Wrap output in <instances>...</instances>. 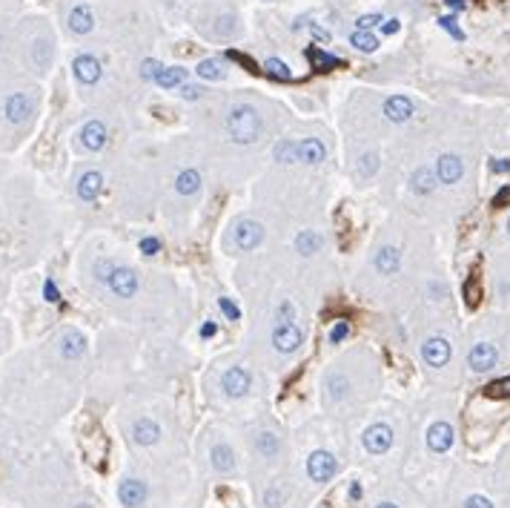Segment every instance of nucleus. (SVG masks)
Here are the masks:
<instances>
[{"mask_svg": "<svg viewBox=\"0 0 510 508\" xmlns=\"http://www.w3.org/2000/svg\"><path fill=\"white\" fill-rule=\"evenodd\" d=\"M307 61L313 69H321V72H330V69H338L342 66V58H335L330 52H324L321 47H310L307 49Z\"/></svg>", "mask_w": 510, "mask_h": 508, "instance_id": "obj_25", "label": "nucleus"}, {"mask_svg": "<svg viewBox=\"0 0 510 508\" xmlns=\"http://www.w3.org/2000/svg\"><path fill=\"white\" fill-rule=\"evenodd\" d=\"M281 497H284V494H281L278 488H270V491H267V505L275 508V502H281Z\"/></svg>", "mask_w": 510, "mask_h": 508, "instance_id": "obj_52", "label": "nucleus"}, {"mask_svg": "<svg viewBox=\"0 0 510 508\" xmlns=\"http://www.w3.org/2000/svg\"><path fill=\"white\" fill-rule=\"evenodd\" d=\"M301 327L295 325V322H281V325H275V330H273V348L275 351H281V353H295L299 351V345H301Z\"/></svg>", "mask_w": 510, "mask_h": 508, "instance_id": "obj_8", "label": "nucleus"}, {"mask_svg": "<svg viewBox=\"0 0 510 508\" xmlns=\"http://www.w3.org/2000/svg\"><path fill=\"white\" fill-rule=\"evenodd\" d=\"M381 20H385V18H381L378 12H373V15H361V18H359V29H373V26H375V23H381Z\"/></svg>", "mask_w": 510, "mask_h": 508, "instance_id": "obj_47", "label": "nucleus"}, {"mask_svg": "<svg viewBox=\"0 0 510 508\" xmlns=\"http://www.w3.org/2000/svg\"><path fill=\"white\" fill-rule=\"evenodd\" d=\"M37 112V98L26 90H15L4 98V121L9 126H26Z\"/></svg>", "mask_w": 510, "mask_h": 508, "instance_id": "obj_3", "label": "nucleus"}, {"mask_svg": "<svg viewBox=\"0 0 510 508\" xmlns=\"http://www.w3.org/2000/svg\"><path fill=\"white\" fill-rule=\"evenodd\" d=\"M324 385H327V391H330V399H344L347 391H350V382H347L342 373H330Z\"/></svg>", "mask_w": 510, "mask_h": 508, "instance_id": "obj_34", "label": "nucleus"}, {"mask_svg": "<svg viewBox=\"0 0 510 508\" xmlns=\"http://www.w3.org/2000/svg\"><path fill=\"white\" fill-rule=\"evenodd\" d=\"M66 29L72 32V35H92V29H95V15H92V9H89V4H75L72 9H69V15H66Z\"/></svg>", "mask_w": 510, "mask_h": 508, "instance_id": "obj_12", "label": "nucleus"}, {"mask_svg": "<svg viewBox=\"0 0 510 508\" xmlns=\"http://www.w3.org/2000/svg\"><path fill=\"white\" fill-rule=\"evenodd\" d=\"M264 72L273 78V80H292V72H290V66L284 64V61H278V58H270L267 64H264Z\"/></svg>", "mask_w": 510, "mask_h": 508, "instance_id": "obj_35", "label": "nucleus"}, {"mask_svg": "<svg viewBox=\"0 0 510 508\" xmlns=\"http://www.w3.org/2000/svg\"><path fill=\"white\" fill-rule=\"evenodd\" d=\"M273 155H275V161H281V164L301 161V158H299V144H295V141H278L275 150H273Z\"/></svg>", "mask_w": 510, "mask_h": 508, "instance_id": "obj_33", "label": "nucleus"}, {"mask_svg": "<svg viewBox=\"0 0 510 508\" xmlns=\"http://www.w3.org/2000/svg\"><path fill=\"white\" fill-rule=\"evenodd\" d=\"M450 9H464V0H444Z\"/></svg>", "mask_w": 510, "mask_h": 508, "instance_id": "obj_55", "label": "nucleus"}, {"mask_svg": "<svg viewBox=\"0 0 510 508\" xmlns=\"http://www.w3.org/2000/svg\"><path fill=\"white\" fill-rule=\"evenodd\" d=\"M464 508H493V502L487 497H482V494H473V497L464 500Z\"/></svg>", "mask_w": 510, "mask_h": 508, "instance_id": "obj_45", "label": "nucleus"}, {"mask_svg": "<svg viewBox=\"0 0 510 508\" xmlns=\"http://www.w3.org/2000/svg\"><path fill=\"white\" fill-rule=\"evenodd\" d=\"M227 133L235 144H255L261 138V115L249 104H238L227 115Z\"/></svg>", "mask_w": 510, "mask_h": 508, "instance_id": "obj_2", "label": "nucleus"}, {"mask_svg": "<svg viewBox=\"0 0 510 508\" xmlns=\"http://www.w3.org/2000/svg\"><path fill=\"white\" fill-rule=\"evenodd\" d=\"M390 445H393V431H390V425H385V422H375V425H370L364 431V448L370 454H385Z\"/></svg>", "mask_w": 510, "mask_h": 508, "instance_id": "obj_14", "label": "nucleus"}, {"mask_svg": "<svg viewBox=\"0 0 510 508\" xmlns=\"http://www.w3.org/2000/svg\"><path fill=\"white\" fill-rule=\"evenodd\" d=\"M347 333H350V325H347V322H338V325L330 330V342H332V345H338Z\"/></svg>", "mask_w": 510, "mask_h": 508, "instance_id": "obj_43", "label": "nucleus"}, {"mask_svg": "<svg viewBox=\"0 0 510 508\" xmlns=\"http://www.w3.org/2000/svg\"><path fill=\"white\" fill-rule=\"evenodd\" d=\"M249 385H252V379H249V373L244 368H230L221 376V388H224L227 397H244L249 391Z\"/></svg>", "mask_w": 510, "mask_h": 508, "instance_id": "obj_17", "label": "nucleus"}, {"mask_svg": "<svg viewBox=\"0 0 510 508\" xmlns=\"http://www.w3.org/2000/svg\"><path fill=\"white\" fill-rule=\"evenodd\" d=\"M227 58H230V61H235V64H241V66H244L247 72H252V75H255V72H261L259 66H255V61H249L244 52H232V49H230V52H227Z\"/></svg>", "mask_w": 510, "mask_h": 508, "instance_id": "obj_39", "label": "nucleus"}, {"mask_svg": "<svg viewBox=\"0 0 510 508\" xmlns=\"http://www.w3.org/2000/svg\"><path fill=\"white\" fill-rule=\"evenodd\" d=\"M161 69H163V66H161L158 61H152V58H147V61L141 64V75H144L147 80H155V78L161 75Z\"/></svg>", "mask_w": 510, "mask_h": 508, "instance_id": "obj_40", "label": "nucleus"}, {"mask_svg": "<svg viewBox=\"0 0 510 508\" xmlns=\"http://www.w3.org/2000/svg\"><path fill=\"white\" fill-rule=\"evenodd\" d=\"M375 508H399V505H393V502H378Z\"/></svg>", "mask_w": 510, "mask_h": 508, "instance_id": "obj_57", "label": "nucleus"}, {"mask_svg": "<svg viewBox=\"0 0 510 508\" xmlns=\"http://www.w3.org/2000/svg\"><path fill=\"white\" fill-rule=\"evenodd\" d=\"M104 193V173L101 169H87L80 173L77 181H75V195L83 201V204H95Z\"/></svg>", "mask_w": 510, "mask_h": 508, "instance_id": "obj_6", "label": "nucleus"}, {"mask_svg": "<svg viewBox=\"0 0 510 508\" xmlns=\"http://www.w3.org/2000/svg\"><path fill=\"white\" fill-rule=\"evenodd\" d=\"M507 233H510V222H507Z\"/></svg>", "mask_w": 510, "mask_h": 508, "instance_id": "obj_59", "label": "nucleus"}, {"mask_svg": "<svg viewBox=\"0 0 510 508\" xmlns=\"http://www.w3.org/2000/svg\"><path fill=\"white\" fill-rule=\"evenodd\" d=\"M132 440L138 445H155L161 440V428H158V422L152 419H135V425H132Z\"/></svg>", "mask_w": 510, "mask_h": 508, "instance_id": "obj_21", "label": "nucleus"}, {"mask_svg": "<svg viewBox=\"0 0 510 508\" xmlns=\"http://www.w3.org/2000/svg\"><path fill=\"white\" fill-rule=\"evenodd\" d=\"M52 61H55V40H52V35H46V32L32 35L29 44H26V64L35 72L44 75V72H49Z\"/></svg>", "mask_w": 510, "mask_h": 508, "instance_id": "obj_4", "label": "nucleus"}, {"mask_svg": "<svg viewBox=\"0 0 510 508\" xmlns=\"http://www.w3.org/2000/svg\"><path fill=\"white\" fill-rule=\"evenodd\" d=\"M307 471H310V477L316 483H327V480L335 477L338 462H335V456L330 451H313L310 459H307Z\"/></svg>", "mask_w": 510, "mask_h": 508, "instance_id": "obj_11", "label": "nucleus"}, {"mask_svg": "<svg viewBox=\"0 0 510 508\" xmlns=\"http://www.w3.org/2000/svg\"><path fill=\"white\" fill-rule=\"evenodd\" d=\"M496 359H499V351L490 342H479V345L471 348V353H467V365H471L476 373L490 370L496 365Z\"/></svg>", "mask_w": 510, "mask_h": 508, "instance_id": "obj_16", "label": "nucleus"}, {"mask_svg": "<svg viewBox=\"0 0 510 508\" xmlns=\"http://www.w3.org/2000/svg\"><path fill=\"white\" fill-rule=\"evenodd\" d=\"M46 299H49V302H58V290H55V284H52V282L46 284Z\"/></svg>", "mask_w": 510, "mask_h": 508, "instance_id": "obj_54", "label": "nucleus"}, {"mask_svg": "<svg viewBox=\"0 0 510 508\" xmlns=\"http://www.w3.org/2000/svg\"><path fill=\"white\" fill-rule=\"evenodd\" d=\"M436 176H439L442 184H456V181L464 176V164H461V158L453 155V152L442 155V158L436 161Z\"/></svg>", "mask_w": 510, "mask_h": 508, "instance_id": "obj_18", "label": "nucleus"}, {"mask_svg": "<svg viewBox=\"0 0 510 508\" xmlns=\"http://www.w3.org/2000/svg\"><path fill=\"white\" fill-rule=\"evenodd\" d=\"M453 440H456V434H453V428L447 425V422H433L430 431H428V448L436 451V454L450 451V448H453Z\"/></svg>", "mask_w": 510, "mask_h": 508, "instance_id": "obj_19", "label": "nucleus"}, {"mask_svg": "<svg viewBox=\"0 0 510 508\" xmlns=\"http://www.w3.org/2000/svg\"><path fill=\"white\" fill-rule=\"evenodd\" d=\"M218 308H221V313H224L227 319H232V322H238V319H241V310H238L230 299H218Z\"/></svg>", "mask_w": 510, "mask_h": 508, "instance_id": "obj_41", "label": "nucleus"}, {"mask_svg": "<svg viewBox=\"0 0 510 508\" xmlns=\"http://www.w3.org/2000/svg\"><path fill=\"white\" fill-rule=\"evenodd\" d=\"M209 459H212V468L221 471V474H227V471L235 468V454H232V448L224 445V442H218L216 448L209 451Z\"/></svg>", "mask_w": 510, "mask_h": 508, "instance_id": "obj_24", "label": "nucleus"}, {"mask_svg": "<svg viewBox=\"0 0 510 508\" xmlns=\"http://www.w3.org/2000/svg\"><path fill=\"white\" fill-rule=\"evenodd\" d=\"M350 44L359 49V52H375L378 49V37L370 32V29H356L350 35Z\"/></svg>", "mask_w": 510, "mask_h": 508, "instance_id": "obj_32", "label": "nucleus"}, {"mask_svg": "<svg viewBox=\"0 0 510 508\" xmlns=\"http://www.w3.org/2000/svg\"><path fill=\"white\" fill-rule=\"evenodd\" d=\"M410 184H413V193H416V195H430V193L436 190V184H439V176H436V169L418 167L416 173H413V179H410Z\"/></svg>", "mask_w": 510, "mask_h": 508, "instance_id": "obj_22", "label": "nucleus"}, {"mask_svg": "<svg viewBox=\"0 0 510 508\" xmlns=\"http://www.w3.org/2000/svg\"><path fill=\"white\" fill-rule=\"evenodd\" d=\"M310 32L316 35V40H324V44H330V32H327V29H321V26L310 23Z\"/></svg>", "mask_w": 510, "mask_h": 508, "instance_id": "obj_51", "label": "nucleus"}, {"mask_svg": "<svg viewBox=\"0 0 510 508\" xmlns=\"http://www.w3.org/2000/svg\"><path fill=\"white\" fill-rule=\"evenodd\" d=\"M487 394H490V397H507V394H510V376H507V379H499V382H493V385L487 388Z\"/></svg>", "mask_w": 510, "mask_h": 508, "instance_id": "obj_42", "label": "nucleus"}, {"mask_svg": "<svg viewBox=\"0 0 510 508\" xmlns=\"http://www.w3.org/2000/svg\"><path fill=\"white\" fill-rule=\"evenodd\" d=\"M350 497H353V500H359V497H361V488H359V485H353V488H350Z\"/></svg>", "mask_w": 510, "mask_h": 508, "instance_id": "obj_56", "label": "nucleus"}, {"mask_svg": "<svg viewBox=\"0 0 510 508\" xmlns=\"http://www.w3.org/2000/svg\"><path fill=\"white\" fill-rule=\"evenodd\" d=\"M399 29H402V23H399L396 18H390V20H381V32H385V35H396Z\"/></svg>", "mask_w": 510, "mask_h": 508, "instance_id": "obj_50", "label": "nucleus"}, {"mask_svg": "<svg viewBox=\"0 0 510 508\" xmlns=\"http://www.w3.org/2000/svg\"><path fill=\"white\" fill-rule=\"evenodd\" d=\"M72 508H92L89 502H77V505H72Z\"/></svg>", "mask_w": 510, "mask_h": 508, "instance_id": "obj_58", "label": "nucleus"}, {"mask_svg": "<svg viewBox=\"0 0 510 508\" xmlns=\"http://www.w3.org/2000/svg\"><path fill=\"white\" fill-rule=\"evenodd\" d=\"M255 451H259L264 459H273V456H278L281 442H278V437L273 431H261L259 437H255Z\"/></svg>", "mask_w": 510, "mask_h": 508, "instance_id": "obj_31", "label": "nucleus"}, {"mask_svg": "<svg viewBox=\"0 0 510 508\" xmlns=\"http://www.w3.org/2000/svg\"><path fill=\"white\" fill-rule=\"evenodd\" d=\"M95 279L101 284L109 287L112 296H118V299H132V296L138 293V273L132 267H126V265H115L109 259H98L95 262Z\"/></svg>", "mask_w": 510, "mask_h": 508, "instance_id": "obj_1", "label": "nucleus"}, {"mask_svg": "<svg viewBox=\"0 0 510 508\" xmlns=\"http://www.w3.org/2000/svg\"><path fill=\"white\" fill-rule=\"evenodd\" d=\"M232 238H235V247L238 250H255L261 241H264V227L252 219H241L235 227H232Z\"/></svg>", "mask_w": 510, "mask_h": 508, "instance_id": "obj_9", "label": "nucleus"}, {"mask_svg": "<svg viewBox=\"0 0 510 508\" xmlns=\"http://www.w3.org/2000/svg\"><path fill=\"white\" fill-rule=\"evenodd\" d=\"M299 158L307 164H321L327 158V150L318 138H304V141H299Z\"/></svg>", "mask_w": 510, "mask_h": 508, "instance_id": "obj_26", "label": "nucleus"}, {"mask_svg": "<svg viewBox=\"0 0 510 508\" xmlns=\"http://www.w3.org/2000/svg\"><path fill=\"white\" fill-rule=\"evenodd\" d=\"M359 169H361V176H364V179H367V176H373L375 169H378V155H375V152H364V155H361Z\"/></svg>", "mask_w": 510, "mask_h": 508, "instance_id": "obj_38", "label": "nucleus"}, {"mask_svg": "<svg viewBox=\"0 0 510 508\" xmlns=\"http://www.w3.org/2000/svg\"><path fill=\"white\" fill-rule=\"evenodd\" d=\"M510 204V187H502L496 195H493V207H504Z\"/></svg>", "mask_w": 510, "mask_h": 508, "instance_id": "obj_49", "label": "nucleus"}, {"mask_svg": "<svg viewBox=\"0 0 510 508\" xmlns=\"http://www.w3.org/2000/svg\"><path fill=\"white\" fill-rule=\"evenodd\" d=\"M58 353L66 359V362H75L87 353V336H83L77 327H66L58 339Z\"/></svg>", "mask_w": 510, "mask_h": 508, "instance_id": "obj_10", "label": "nucleus"}, {"mask_svg": "<svg viewBox=\"0 0 510 508\" xmlns=\"http://www.w3.org/2000/svg\"><path fill=\"white\" fill-rule=\"evenodd\" d=\"M118 500H120L126 508L144 505V502H147V483H144V480H135V477L123 480V483L118 485Z\"/></svg>", "mask_w": 510, "mask_h": 508, "instance_id": "obj_15", "label": "nucleus"}, {"mask_svg": "<svg viewBox=\"0 0 510 508\" xmlns=\"http://www.w3.org/2000/svg\"><path fill=\"white\" fill-rule=\"evenodd\" d=\"M413 112H416V107H413V101H410L407 95H393V98H387V101H385V118H387V121H393V123H404V121H410V118H413Z\"/></svg>", "mask_w": 510, "mask_h": 508, "instance_id": "obj_20", "label": "nucleus"}, {"mask_svg": "<svg viewBox=\"0 0 510 508\" xmlns=\"http://www.w3.org/2000/svg\"><path fill=\"white\" fill-rule=\"evenodd\" d=\"M175 190L181 193V195H195L198 190H201V173L198 169H184V173H178V179H175Z\"/></svg>", "mask_w": 510, "mask_h": 508, "instance_id": "obj_30", "label": "nucleus"}, {"mask_svg": "<svg viewBox=\"0 0 510 508\" xmlns=\"http://www.w3.org/2000/svg\"><path fill=\"white\" fill-rule=\"evenodd\" d=\"M158 250H161V241H158L155 236H147V238H141V253H147V256H155Z\"/></svg>", "mask_w": 510, "mask_h": 508, "instance_id": "obj_46", "label": "nucleus"}, {"mask_svg": "<svg viewBox=\"0 0 510 508\" xmlns=\"http://www.w3.org/2000/svg\"><path fill=\"white\" fill-rule=\"evenodd\" d=\"M490 169H493V173H510V158H493Z\"/></svg>", "mask_w": 510, "mask_h": 508, "instance_id": "obj_48", "label": "nucleus"}, {"mask_svg": "<svg viewBox=\"0 0 510 508\" xmlns=\"http://www.w3.org/2000/svg\"><path fill=\"white\" fill-rule=\"evenodd\" d=\"M195 72H198V78H204V80H224V78H227V66H224V61H218V58H204Z\"/></svg>", "mask_w": 510, "mask_h": 508, "instance_id": "obj_29", "label": "nucleus"}, {"mask_svg": "<svg viewBox=\"0 0 510 508\" xmlns=\"http://www.w3.org/2000/svg\"><path fill=\"white\" fill-rule=\"evenodd\" d=\"M212 32H216V37H230L235 32V18L232 15H221L216 20V29H212Z\"/></svg>", "mask_w": 510, "mask_h": 508, "instance_id": "obj_36", "label": "nucleus"}, {"mask_svg": "<svg viewBox=\"0 0 510 508\" xmlns=\"http://www.w3.org/2000/svg\"><path fill=\"white\" fill-rule=\"evenodd\" d=\"M216 333H218V325H216V322H206V325L201 327V336H204V339H209V336H216Z\"/></svg>", "mask_w": 510, "mask_h": 508, "instance_id": "obj_53", "label": "nucleus"}, {"mask_svg": "<svg viewBox=\"0 0 510 508\" xmlns=\"http://www.w3.org/2000/svg\"><path fill=\"white\" fill-rule=\"evenodd\" d=\"M155 83L163 87V90H175V87H181V83H187V69L184 66H166V69H161Z\"/></svg>", "mask_w": 510, "mask_h": 508, "instance_id": "obj_28", "label": "nucleus"}, {"mask_svg": "<svg viewBox=\"0 0 510 508\" xmlns=\"http://www.w3.org/2000/svg\"><path fill=\"white\" fill-rule=\"evenodd\" d=\"M321 236L316 230H301L299 236H295V250L301 253V256H316V253L321 250Z\"/></svg>", "mask_w": 510, "mask_h": 508, "instance_id": "obj_27", "label": "nucleus"}, {"mask_svg": "<svg viewBox=\"0 0 510 508\" xmlns=\"http://www.w3.org/2000/svg\"><path fill=\"white\" fill-rule=\"evenodd\" d=\"M201 87H195V83H181V98L184 101H198L201 98Z\"/></svg>", "mask_w": 510, "mask_h": 508, "instance_id": "obj_44", "label": "nucleus"}, {"mask_svg": "<svg viewBox=\"0 0 510 508\" xmlns=\"http://www.w3.org/2000/svg\"><path fill=\"white\" fill-rule=\"evenodd\" d=\"M439 26H442V29H444L450 37H456V40H464V32L456 26V18H453V15H442V18H439Z\"/></svg>", "mask_w": 510, "mask_h": 508, "instance_id": "obj_37", "label": "nucleus"}, {"mask_svg": "<svg viewBox=\"0 0 510 508\" xmlns=\"http://www.w3.org/2000/svg\"><path fill=\"white\" fill-rule=\"evenodd\" d=\"M373 265L378 273H385V276H393L402 265V256H399V250L396 247H381L375 256H373Z\"/></svg>", "mask_w": 510, "mask_h": 508, "instance_id": "obj_23", "label": "nucleus"}, {"mask_svg": "<svg viewBox=\"0 0 510 508\" xmlns=\"http://www.w3.org/2000/svg\"><path fill=\"white\" fill-rule=\"evenodd\" d=\"M72 75L80 87H95V83L104 78V64L89 52H80L72 61Z\"/></svg>", "mask_w": 510, "mask_h": 508, "instance_id": "obj_5", "label": "nucleus"}, {"mask_svg": "<svg viewBox=\"0 0 510 508\" xmlns=\"http://www.w3.org/2000/svg\"><path fill=\"white\" fill-rule=\"evenodd\" d=\"M421 356L430 368H444L450 362V342L444 336H430L428 342L421 345Z\"/></svg>", "mask_w": 510, "mask_h": 508, "instance_id": "obj_13", "label": "nucleus"}, {"mask_svg": "<svg viewBox=\"0 0 510 508\" xmlns=\"http://www.w3.org/2000/svg\"><path fill=\"white\" fill-rule=\"evenodd\" d=\"M77 141H80V147L87 150V152H101V150L106 147V141H109L106 123H104V121H98V118L87 121V123L80 126V133H77Z\"/></svg>", "mask_w": 510, "mask_h": 508, "instance_id": "obj_7", "label": "nucleus"}]
</instances>
